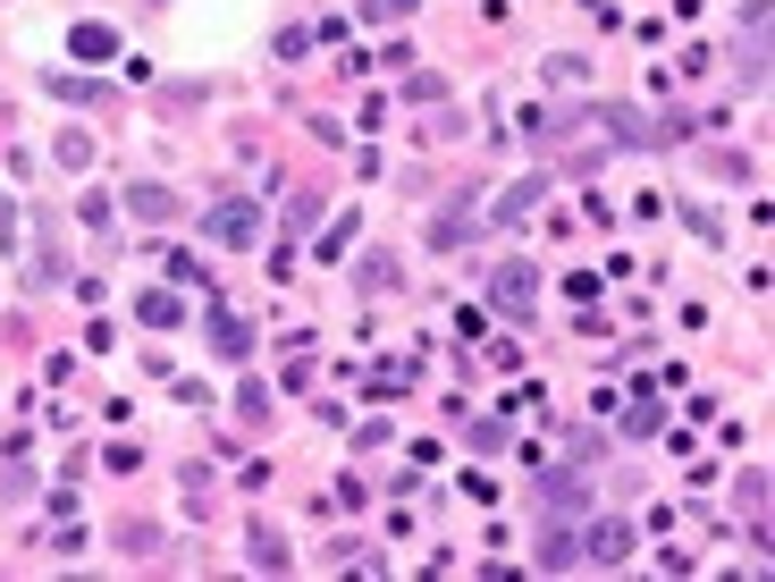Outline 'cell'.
Wrapping results in <instances>:
<instances>
[{
	"mask_svg": "<svg viewBox=\"0 0 775 582\" xmlns=\"http://www.w3.org/2000/svg\"><path fill=\"white\" fill-rule=\"evenodd\" d=\"M203 228H212L219 245H245L261 228V212H254V203H219V212H203Z\"/></svg>",
	"mask_w": 775,
	"mask_h": 582,
	"instance_id": "6da1fadb",
	"label": "cell"
},
{
	"mask_svg": "<svg viewBox=\"0 0 775 582\" xmlns=\"http://www.w3.org/2000/svg\"><path fill=\"white\" fill-rule=\"evenodd\" d=\"M624 549H633V532H624V524H590V532H582V558H599V565H615Z\"/></svg>",
	"mask_w": 775,
	"mask_h": 582,
	"instance_id": "7a4b0ae2",
	"label": "cell"
},
{
	"mask_svg": "<svg viewBox=\"0 0 775 582\" xmlns=\"http://www.w3.org/2000/svg\"><path fill=\"white\" fill-rule=\"evenodd\" d=\"M497 304H506V313H531V270H523V262L497 270Z\"/></svg>",
	"mask_w": 775,
	"mask_h": 582,
	"instance_id": "3957f363",
	"label": "cell"
},
{
	"mask_svg": "<svg viewBox=\"0 0 775 582\" xmlns=\"http://www.w3.org/2000/svg\"><path fill=\"white\" fill-rule=\"evenodd\" d=\"M68 51H76V60H110V51H118V34H110V25H76V34H68Z\"/></svg>",
	"mask_w": 775,
	"mask_h": 582,
	"instance_id": "277c9868",
	"label": "cell"
},
{
	"mask_svg": "<svg viewBox=\"0 0 775 582\" xmlns=\"http://www.w3.org/2000/svg\"><path fill=\"white\" fill-rule=\"evenodd\" d=\"M540 194H548V186H540V177H523V186H515V194H506V203H497V219H506V228H515V219H523V212H531V203H540Z\"/></svg>",
	"mask_w": 775,
	"mask_h": 582,
	"instance_id": "5b68a950",
	"label": "cell"
},
{
	"mask_svg": "<svg viewBox=\"0 0 775 582\" xmlns=\"http://www.w3.org/2000/svg\"><path fill=\"white\" fill-rule=\"evenodd\" d=\"M212 338H219V355H245V346H254V330H245L236 313H219V321H212Z\"/></svg>",
	"mask_w": 775,
	"mask_h": 582,
	"instance_id": "8992f818",
	"label": "cell"
}]
</instances>
